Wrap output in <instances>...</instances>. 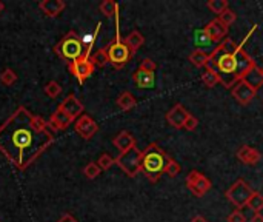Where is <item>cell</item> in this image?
Here are the masks:
<instances>
[{
    "label": "cell",
    "mask_w": 263,
    "mask_h": 222,
    "mask_svg": "<svg viewBox=\"0 0 263 222\" xmlns=\"http://www.w3.org/2000/svg\"><path fill=\"white\" fill-rule=\"evenodd\" d=\"M219 20H220V22L228 28L229 25H232V23L236 22V13L232 11V9H229V8H228L225 13H222V14L219 16Z\"/></svg>",
    "instance_id": "33"
},
{
    "label": "cell",
    "mask_w": 263,
    "mask_h": 222,
    "mask_svg": "<svg viewBox=\"0 0 263 222\" xmlns=\"http://www.w3.org/2000/svg\"><path fill=\"white\" fill-rule=\"evenodd\" d=\"M74 128L76 131L79 133V136H82L83 139L89 140L91 137H93L97 131H99V125L96 120L88 116V114H82L80 116L76 122H74Z\"/></svg>",
    "instance_id": "10"
},
{
    "label": "cell",
    "mask_w": 263,
    "mask_h": 222,
    "mask_svg": "<svg viewBox=\"0 0 263 222\" xmlns=\"http://www.w3.org/2000/svg\"><path fill=\"white\" fill-rule=\"evenodd\" d=\"M237 159L240 162H243L245 165H256L259 160L262 159V155L257 148H252L249 145H242L237 151Z\"/></svg>",
    "instance_id": "15"
},
{
    "label": "cell",
    "mask_w": 263,
    "mask_h": 222,
    "mask_svg": "<svg viewBox=\"0 0 263 222\" xmlns=\"http://www.w3.org/2000/svg\"><path fill=\"white\" fill-rule=\"evenodd\" d=\"M100 13H103L106 17H113V16H117L119 14V5L113 0H103L102 3L99 6Z\"/></svg>",
    "instance_id": "24"
},
{
    "label": "cell",
    "mask_w": 263,
    "mask_h": 222,
    "mask_svg": "<svg viewBox=\"0 0 263 222\" xmlns=\"http://www.w3.org/2000/svg\"><path fill=\"white\" fill-rule=\"evenodd\" d=\"M197 125H199L197 117H194L193 114H189L188 119H186V122H185V130H188V131H194V130L197 128Z\"/></svg>",
    "instance_id": "37"
},
{
    "label": "cell",
    "mask_w": 263,
    "mask_h": 222,
    "mask_svg": "<svg viewBox=\"0 0 263 222\" xmlns=\"http://www.w3.org/2000/svg\"><path fill=\"white\" fill-rule=\"evenodd\" d=\"M123 42L126 44V46L129 48V51L131 53H136L137 49L145 44V37L142 36V33L140 31H137V29H134V31H131L126 37H125V40Z\"/></svg>",
    "instance_id": "20"
},
{
    "label": "cell",
    "mask_w": 263,
    "mask_h": 222,
    "mask_svg": "<svg viewBox=\"0 0 263 222\" xmlns=\"http://www.w3.org/2000/svg\"><path fill=\"white\" fill-rule=\"evenodd\" d=\"M0 82L6 87H11L17 82V74L13 71L11 68H6L2 71V74H0Z\"/></svg>",
    "instance_id": "29"
},
{
    "label": "cell",
    "mask_w": 263,
    "mask_h": 222,
    "mask_svg": "<svg viewBox=\"0 0 263 222\" xmlns=\"http://www.w3.org/2000/svg\"><path fill=\"white\" fill-rule=\"evenodd\" d=\"M246 207L254 211V213H260V210H263V195L259 193V191H254Z\"/></svg>",
    "instance_id": "26"
},
{
    "label": "cell",
    "mask_w": 263,
    "mask_h": 222,
    "mask_svg": "<svg viewBox=\"0 0 263 222\" xmlns=\"http://www.w3.org/2000/svg\"><path fill=\"white\" fill-rule=\"evenodd\" d=\"M53 142L54 133L46 120L25 107H19L0 127V151L19 170L28 168Z\"/></svg>",
    "instance_id": "1"
},
{
    "label": "cell",
    "mask_w": 263,
    "mask_h": 222,
    "mask_svg": "<svg viewBox=\"0 0 263 222\" xmlns=\"http://www.w3.org/2000/svg\"><path fill=\"white\" fill-rule=\"evenodd\" d=\"M156 68H157V64L154 62L153 59H149V57L143 59V60H142V64H140V69H143V71L154 73Z\"/></svg>",
    "instance_id": "35"
},
{
    "label": "cell",
    "mask_w": 263,
    "mask_h": 222,
    "mask_svg": "<svg viewBox=\"0 0 263 222\" xmlns=\"http://www.w3.org/2000/svg\"><path fill=\"white\" fill-rule=\"evenodd\" d=\"M56 51L60 57L73 62V60H77L85 54V48L82 44V39H79V36L74 31H69L56 45Z\"/></svg>",
    "instance_id": "4"
},
{
    "label": "cell",
    "mask_w": 263,
    "mask_h": 222,
    "mask_svg": "<svg viewBox=\"0 0 263 222\" xmlns=\"http://www.w3.org/2000/svg\"><path fill=\"white\" fill-rule=\"evenodd\" d=\"M136 105H137V100L129 91H123L117 99V107L122 111H129V110H133Z\"/></svg>",
    "instance_id": "21"
},
{
    "label": "cell",
    "mask_w": 263,
    "mask_h": 222,
    "mask_svg": "<svg viewBox=\"0 0 263 222\" xmlns=\"http://www.w3.org/2000/svg\"><path fill=\"white\" fill-rule=\"evenodd\" d=\"M203 33L206 34L208 40H211V42H220V40L226 39L228 28L222 23L219 19H214L203 28Z\"/></svg>",
    "instance_id": "13"
},
{
    "label": "cell",
    "mask_w": 263,
    "mask_h": 222,
    "mask_svg": "<svg viewBox=\"0 0 263 222\" xmlns=\"http://www.w3.org/2000/svg\"><path fill=\"white\" fill-rule=\"evenodd\" d=\"M114 164H116V159L108 153H103L97 160V165L100 167V170H109Z\"/></svg>",
    "instance_id": "31"
},
{
    "label": "cell",
    "mask_w": 263,
    "mask_h": 222,
    "mask_svg": "<svg viewBox=\"0 0 263 222\" xmlns=\"http://www.w3.org/2000/svg\"><path fill=\"white\" fill-rule=\"evenodd\" d=\"M60 110H63L65 113L73 119V120H77L80 116L83 114V110H85V107H83V104L80 102V100L74 96V94H69L62 104H60V107H59Z\"/></svg>",
    "instance_id": "14"
},
{
    "label": "cell",
    "mask_w": 263,
    "mask_h": 222,
    "mask_svg": "<svg viewBox=\"0 0 263 222\" xmlns=\"http://www.w3.org/2000/svg\"><path fill=\"white\" fill-rule=\"evenodd\" d=\"M208 8H209V11L220 16L222 13H225L229 8V3H228V0H209Z\"/></svg>",
    "instance_id": "27"
},
{
    "label": "cell",
    "mask_w": 263,
    "mask_h": 222,
    "mask_svg": "<svg viewBox=\"0 0 263 222\" xmlns=\"http://www.w3.org/2000/svg\"><path fill=\"white\" fill-rule=\"evenodd\" d=\"M66 3L63 0H42L39 3V8L48 16V17H57L60 13L63 11Z\"/></svg>",
    "instance_id": "16"
},
{
    "label": "cell",
    "mask_w": 263,
    "mask_h": 222,
    "mask_svg": "<svg viewBox=\"0 0 263 222\" xmlns=\"http://www.w3.org/2000/svg\"><path fill=\"white\" fill-rule=\"evenodd\" d=\"M116 164L123 170L129 178H136L142 171V151L137 147L123 151L116 157Z\"/></svg>",
    "instance_id": "5"
},
{
    "label": "cell",
    "mask_w": 263,
    "mask_h": 222,
    "mask_svg": "<svg viewBox=\"0 0 263 222\" xmlns=\"http://www.w3.org/2000/svg\"><path fill=\"white\" fill-rule=\"evenodd\" d=\"M53 117L56 119V122L60 125V128H62V130H66L71 124L74 122V120L71 119V117L65 113V111H63V110H60V108H57V111H54V113H53Z\"/></svg>",
    "instance_id": "25"
},
{
    "label": "cell",
    "mask_w": 263,
    "mask_h": 222,
    "mask_svg": "<svg viewBox=\"0 0 263 222\" xmlns=\"http://www.w3.org/2000/svg\"><path fill=\"white\" fill-rule=\"evenodd\" d=\"M242 80H245V82L251 88H254L256 91H257L260 87H263V71H262V68L254 65L243 77H242Z\"/></svg>",
    "instance_id": "19"
},
{
    "label": "cell",
    "mask_w": 263,
    "mask_h": 222,
    "mask_svg": "<svg viewBox=\"0 0 263 222\" xmlns=\"http://www.w3.org/2000/svg\"><path fill=\"white\" fill-rule=\"evenodd\" d=\"M180 165L176 162L174 159H171L169 157V160H168V164H166V168H165V173L169 176V178H176L179 173H180Z\"/></svg>",
    "instance_id": "34"
},
{
    "label": "cell",
    "mask_w": 263,
    "mask_h": 222,
    "mask_svg": "<svg viewBox=\"0 0 263 222\" xmlns=\"http://www.w3.org/2000/svg\"><path fill=\"white\" fill-rule=\"evenodd\" d=\"M240 45H237L234 40L226 37L222 40V44L209 54V59L205 65L206 69L214 71L219 79L220 84L231 88L239 82L237 77V53H239Z\"/></svg>",
    "instance_id": "2"
},
{
    "label": "cell",
    "mask_w": 263,
    "mask_h": 222,
    "mask_svg": "<svg viewBox=\"0 0 263 222\" xmlns=\"http://www.w3.org/2000/svg\"><path fill=\"white\" fill-rule=\"evenodd\" d=\"M0 222H2V221H0Z\"/></svg>",
    "instance_id": "43"
},
{
    "label": "cell",
    "mask_w": 263,
    "mask_h": 222,
    "mask_svg": "<svg viewBox=\"0 0 263 222\" xmlns=\"http://www.w3.org/2000/svg\"><path fill=\"white\" fill-rule=\"evenodd\" d=\"M106 54L109 59V64L114 68H122L128 60L133 57V53L129 51V48L126 46V44L120 39L119 34V28H117V36L114 42H111L106 48Z\"/></svg>",
    "instance_id": "6"
},
{
    "label": "cell",
    "mask_w": 263,
    "mask_h": 222,
    "mask_svg": "<svg viewBox=\"0 0 263 222\" xmlns=\"http://www.w3.org/2000/svg\"><path fill=\"white\" fill-rule=\"evenodd\" d=\"M252 193H254V190L251 188V185L246 182V180L239 179L231 185L229 190H226L225 196L229 199L231 204H234L237 207V210H240V208H243V207L248 205Z\"/></svg>",
    "instance_id": "7"
},
{
    "label": "cell",
    "mask_w": 263,
    "mask_h": 222,
    "mask_svg": "<svg viewBox=\"0 0 263 222\" xmlns=\"http://www.w3.org/2000/svg\"><path fill=\"white\" fill-rule=\"evenodd\" d=\"M60 93H62V87H60L56 80H51L45 85V94L51 99H56Z\"/></svg>",
    "instance_id": "30"
},
{
    "label": "cell",
    "mask_w": 263,
    "mask_h": 222,
    "mask_svg": "<svg viewBox=\"0 0 263 222\" xmlns=\"http://www.w3.org/2000/svg\"><path fill=\"white\" fill-rule=\"evenodd\" d=\"M191 222H208L203 216L202 215H197V216H194L193 219H191Z\"/></svg>",
    "instance_id": "39"
},
{
    "label": "cell",
    "mask_w": 263,
    "mask_h": 222,
    "mask_svg": "<svg viewBox=\"0 0 263 222\" xmlns=\"http://www.w3.org/2000/svg\"><path fill=\"white\" fill-rule=\"evenodd\" d=\"M100 167L96 164V162H89L85 168H83V175L88 178V179H96L99 175H100Z\"/></svg>",
    "instance_id": "32"
},
{
    "label": "cell",
    "mask_w": 263,
    "mask_h": 222,
    "mask_svg": "<svg viewBox=\"0 0 263 222\" xmlns=\"http://www.w3.org/2000/svg\"><path fill=\"white\" fill-rule=\"evenodd\" d=\"M251 222H263V215L256 213V215H254V218L251 219Z\"/></svg>",
    "instance_id": "40"
},
{
    "label": "cell",
    "mask_w": 263,
    "mask_h": 222,
    "mask_svg": "<svg viewBox=\"0 0 263 222\" xmlns=\"http://www.w3.org/2000/svg\"><path fill=\"white\" fill-rule=\"evenodd\" d=\"M188 116H189V111H186V108L182 104H177L168 111L166 120L171 127L179 130V128H185V122H186Z\"/></svg>",
    "instance_id": "12"
},
{
    "label": "cell",
    "mask_w": 263,
    "mask_h": 222,
    "mask_svg": "<svg viewBox=\"0 0 263 222\" xmlns=\"http://www.w3.org/2000/svg\"><path fill=\"white\" fill-rule=\"evenodd\" d=\"M202 82H203L205 87H208V88H214L217 84H220V79L214 71H209V69H206V71L202 74Z\"/></svg>",
    "instance_id": "28"
},
{
    "label": "cell",
    "mask_w": 263,
    "mask_h": 222,
    "mask_svg": "<svg viewBox=\"0 0 263 222\" xmlns=\"http://www.w3.org/2000/svg\"><path fill=\"white\" fill-rule=\"evenodd\" d=\"M262 71H263V68H262Z\"/></svg>",
    "instance_id": "42"
},
{
    "label": "cell",
    "mask_w": 263,
    "mask_h": 222,
    "mask_svg": "<svg viewBox=\"0 0 263 222\" xmlns=\"http://www.w3.org/2000/svg\"><path fill=\"white\" fill-rule=\"evenodd\" d=\"M133 80L134 84L139 87V88H143V89H148V88H153L154 84H156V76L154 73H149V71H143V69H137V71L133 74Z\"/></svg>",
    "instance_id": "18"
},
{
    "label": "cell",
    "mask_w": 263,
    "mask_h": 222,
    "mask_svg": "<svg viewBox=\"0 0 263 222\" xmlns=\"http://www.w3.org/2000/svg\"><path fill=\"white\" fill-rule=\"evenodd\" d=\"M113 144L120 153H123V151H128L129 148L136 147V137L131 134L129 131H120V133L113 139Z\"/></svg>",
    "instance_id": "17"
},
{
    "label": "cell",
    "mask_w": 263,
    "mask_h": 222,
    "mask_svg": "<svg viewBox=\"0 0 263 222\" xmlns=\"http://www.w3.org/2000/svg\"><path fill=\"white\" fill-rule=\"evenodd\" d=\"M256 89L251 88L245 80H239V82L232 87L231 89V94L232 97H234L237 100V104L240 105H248L251 104V100L256 97Z\"/></svg>",
    "instance_id": "11"
},
{
    "label": "cell",
    "mask_w": 263,
    "mask_h": 222,
    "mask_svg": "<svg viewBox=\"0 0 263 222\" xmlns=\"http://www.w3.org/2000/svg\"><path fill=\"white\" fill-rule=\"evenodd\" d=\"M68 68H69L71 74H73L80 84H83L88 77H91V74H93L96 69V67L93 65V62H91L89 56H85V54L80 59L69 62Z\"/></svg>",
    "instance_id": "9"
},
{
    "label": "cell",
    "mask_w": 263,
    "mask_h": 222,
    "mask_svg": "<svg viewBox=\"0 0 263 222\" xmlns=\"http://www.w3.org/2000/svg\"><path fill=\"white\" fill-rule=\"evenodd\" d=\"M228 222H246V218L240 210H236L228 216Z\"/></svg>",
    "instance_id": "36"
},
{
    "label": "cell",
    "mask_w": 263,
    "mask_h": 222,
    "mask_svg": "<svg viewBox=\"0 0 263 222\" xmlns=\"http://www.w3.org/2000/svg\"><path fill=\"white\" fill-rule=\"evenodd\" d=\"M186 187L194 196L202 198L211 190V180L206 176L202 175L200 171L193 170L189 171V175L186 176Z\"/></svg>",
    "instance_id": "8"
},
{
    "label": "cell",
    "mask_w": 263,
    "mask_h": 222,
    "mask_svg": "<svg viewBox=\"0 0 263 222\" xmlns=\"http://www.w3.org/2000/svg\"><path fill=\"white\" fill-rule=\"evenodd\" d=\"M5 9V5H3V2H0V13H2Z\"/></svg>",
    "instance_id": "41"
},
{
    "label": "cell",
    "mask_w": 263,
    "mask_h": 222,
    "mask_svg": "<svg viewBox=\"0 0 263 222\" xmlns=\"http://www.w3.org/2000/svg\"><path fill=\"white\" fill-rule=\"evenodd\" d=\"M91 62H93L94 67L97 68H103L106 64H109V59H108V54H106V49L102 48V49H97V51L89 57Z\"/></svg>",
    "instance_id": "22"
},
{
    "label": "cell",
    "mask_w": 263,
    "mask_h": 222,
    "mask_svg": "<svg viewBox=\"0 0 263 222\" xmlns=\"http://www.w3.org/2000/svg\"><path fill=\"white\" fill-rule=\"evenodd\" d=\"M169 157L157 144H151L142 151V171L151 180L157 182L159 178L165 173V168Z\"/></svg>",
    "instance_id": "3"
},
{
    "label": "cell",
    "mask_w": 263,
    "mask_h": 222,
    "mask_svg": "<svg viewBox=\"0 0 263 222\" xmlns=\"http://www.w3.org/2000/svg\"><path fill=\"white\" fill-rule=\"evenodd\" d=\"M208 59H209V54H206L205 51H202V49H196V51H193L189 54V60L197 68L205 67L206 62H208Z\"/></svg>",
    "instance_id": "23"
},
{
    "label": "cell",
    "mask_w": 263,
    "mask_h": 222,
    "mask_svg": "<svg viewBox=\"0 0 263 222\" xmlns=\"http://www.w3.org/2000/svg\"><path fill=\"white\" fill-rule=\"evenodd\" d=\"M57 222H79L73 215H69V213H66V215H63L62 218H60Z\"/></svg>",
    "instance_id": "38"
}]
</instances>
